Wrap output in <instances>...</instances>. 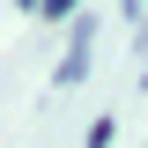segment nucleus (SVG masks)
<instances>
[{"mask_svg": "<svg viewBox=\"0 0 148 148\" xmlns=\"http://www.w3.org/2000/svg\"><path fill=\"white\" fill-rule=\"evenodd\" d=\"M74 8H82V0H45V15H52V22H82Z\"/></svg>", "mask_w": 148, "mask_h": 148, "instance_id": "f257e3e1", "label": "nucleus"}]
</instances>
